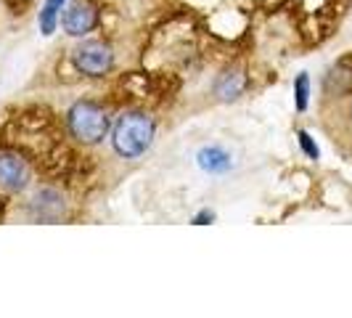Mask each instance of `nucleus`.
I'll list each match as a JSON object with an SVG mask.
<instances>
[{
	"mask_svg": "<svg viewBox=\"0 0 352 318\" xmlns=\"http://www.w3.org/2000/svg\"><path fill=\"white\" fill-rule=\"evenodd\" d=\"M111 141H114V149L120 157H141L154 141V120L148 114H141V112H124L114 125Z\"/></svg>",
	"mask_w": 352,
	"mask_h": 318,
	"instance_id": "1",
	"label": "nucleus"
},
{
	"mask_svg": "<svg viewBox=\"0 0 352 318\" xmlns=\"http://www.w3.org/2000/svg\"><path fill=\"white\" fill-rule=\"evenodd\" d=\"M67 123H69V133L80 143H101L109 133V117L98 104L93 101H77L67 114Z\"/></svg>",
	"mask_w": 352,
	"mask_h": 318,
	"instance_id": "2",
	"label": "nucleus"
},
{
	"mask_svg": "<svg viewBox=\"0 0 352 318\" xmlns=\"http://www.w3.org/2000/svg\"><path fill=\"white\" fill-rule=\"evenodd\" d=\"M72 59H74V67L82 72V74H88V77H101L114 64L111 48L106 43H98V40H82L74 48Z\"/></svg>",
	"mask_w": 352,
	"mask_h": 318,
	"instance_id": "3",
	"label": "nucleus"
},
{
	"mask_svg": "<svg viewBox=\"0 0 352 318\" xmlns=\"http://www.w3.org/2000/svg\"><path fill=\"white\" fill-rule=\"evenodd\" d=\"M67 35L72 37H82L88 35L90 30L98 24V11L90 0H74L69 8L64 11V19H61Z\"/></svg>",
	"mask_w": 352,
	"mask_h": 318,
	"instance_id": "4",
	"label": "nucleus"
},
{
	"mask_svg": "<svg viewBox=\"0 0 352 318\" xmlns=\"http://www.w3.org/2000/svg\"><path fill=\"white\" fill-rule=\"evenodd\" d=\"M30 167L16 154H0V189L3 191H24L30 186Z\"/></svg>",
	"mask_w": 352,
	"mask_h": 318,
	"instance_id": "5",
	"label": "nucleus"
},
{
	"mask_svg": "<svg viewBox=\"0 0 352 318\" xmlns=\"http://www.w3.org/2000/svg\"><path fill=\"white\" fill-rule=\"evenodd\" d=\"M244 88H247L244 72L230 70V72H223V74L217 77V83H214V96H217L220 101H236V98L244 93Z\"/></svg>",
	"mask_w": 352,
	"mask_h": 318,
	"instance_id": "6",
	"label": "nucleus"
},
{
	"mask_svg": "<svg viewBox=\"0 0 352 318\" xmlns=\"http://www.w3.org/2000/svg\"><path fill=\"white\" fill-rule=\"evenodd\" d=\"M199 167L204 170V173H210V176H220V173H228L230 170V154L226 149H220V146H207V149H201L199 151Z\"/></svg>",
	"mask_w": 352,
	"mask_h": 318,
	"instance_id": "7",
	"label": "nucleus"
},
{
	"mask_svg": "<svg viewBox=\"0 0 352 318\" xmlns=\"http://www.w3.org/2000/svg\"><path fill=\"white\" fill-rule=\"evenodd\" d=\"M64 3L67 0H48L45 8L40 11V30H43V35H53L56 21H58V11L64 8Z\"/></svg>",
	"mask_w": 352,
	"mask_h": 318,
	"instance_id": "8",
	"label": "nucleus"
},
{
	"mask_svg": "<svg viewBox=\"0 0 352 318\" xmlns=\"http://www.w3.org/2000/svg\"><path fill=\"white\" fill-rule=\"evenodd\" d=\"M307 98H310V77H307V72H302L294 80V106H297V112L307 109Z\"/></svg>",
	"mask_w": 352,
	"mask_h": 318,
	"instance_id": "9",
	"label": "nucleus"
},
{
	"mask_svg": "<svg viewBox=\"0 0 352 318\" xmlns=\"http://www.w3.org/2000/svg\"><path fill=\"white\" fill-rule=\"evenodd\" d=\"M300 146H302V151H305L310 159L320 157V151H318V146L313 143V138H310V133H307V130H300Z\"/></svg>",
	"mask_w": 352,
	"mask_h": 318,
	"instance_id": "10",
	"label": "nucleus"
},
{
	"mask_svg": "<svg viewBox=\"0 0 352 318\" xmlns=\"http://www.w3.org/2000/svg\"><path fill=\"white\" fill-rule=\"evenodd\" d=\"M212 218H214V215H212V212H201V215H199V218H196L194 223H196V226H201V223H204V220H212Z\"/></svg>",
	"mask_w": 352,
	"mask_h": 318,
	"instance_id": "11",
	"label": "nucleus"
},
{
	"mask_svg": "<svg viewBox=\"0 0 352 318\" xmlns=\"http://www.w3.org/2000/svg\"><path fill=\"white\" fill-rule=\"evenodd\" d=\"M350 123H352V104H350Z\"/></svg>",
	"mask_w": 352,
	"mask_h": 318,
	"instance_id": "12",
	"label": "nucleus"
}]
</instances>
